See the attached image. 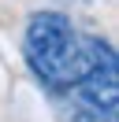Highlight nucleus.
Segmentation results:
<instances>
[{
  "instance_id": "obj_1",
  "label": "nucleus",
  "mask_w": 119,
  "mask_h": 122,
  "mask_svg": "<svg viewBox=\"0 0 119 122\" xmlns=\"http://www.w3.org/2000/svg\"><path fill=\"white\" fill-rule=\"evenodd\" d=\"M108 41L93 33H78L71 19L60 11H34L22 33V63L41 81V89L67 96L97 59L108 52Z\"/></svg>"
},
{
  "instance_id": "obj_2",
  "label": "nucleus",
  "mask_w": 119,
  "mask_h": 122,
  "mask_svg": "<svg viewBox=\"0 0 119 122\" xmlns=\"http://www.w3.org/2000/svg\"><path fill=\"white\" fill-rule=\"evenodd\" d=\"M71 122H115V111H101V107L71 104Z\"/></svg>"
}]
</instances>
